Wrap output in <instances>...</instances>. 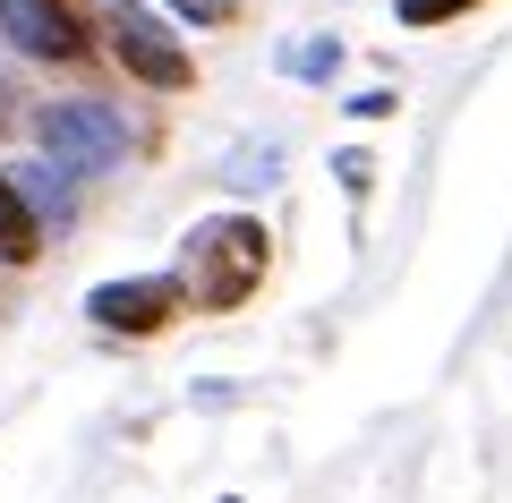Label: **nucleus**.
<instances>
[{"label": "nucleus", "instance_id": "1", "mask_svg": "<svg viewBox=\"0 0 512 503\" xmlns=\"http://www.w3.org/2000/svg\"><path fill=\"white\" fill-rule=\"evenodd\" d=\"M171 273H180V290H188V316H231V307H248L256 290H265V273H274V231L256 214H205V222H188Z\"/></svg>", "mask_w": 512, "mask_h": 503}, {"label": "nucleus", "instance_id": "2", "mask_svg": "<svg viewBox=\"0 0 512 503\" xmlns=\"http://www.w3.org/2000/svg\"><path fill=\"white\" fill-rule=\"evenodd\" d=\"M94 35L120 60V77H137L146 94H197V52L171 35V18H154L146 0H103L94 9Z\"/></svg>", "mask_w": 512, "mask_h": 503}, {"label": "nucleus", "instance_id": "3", "mask_svg": "<svg viewBox=\"0 0 512 503\" xmlns=\"http://www.w3.org/2000/svg\"><path fill=\"white\" fill-rule=\"evenodd\" d=\"M180 316H188V290H180V273H171V265L86 290V324H94V333H111V342H163Z\"/></svg>", "mask_w": 512, "mask_h": 503}, {"label": "nucleus", "instance_id": "4", "mask_svg": "<svg viewBox=\"0 0 512 503\" xmlns=\"http://www.w3.org/2000/svg\"><path fill=\"white\" fill-rule=\"evenodd\" d=\"M94 9L103 0H0V35L43 69H86L94 60Z\"/></svg>", "mask_w": 512, "mask_h": 503}, {"label": "nucleus", "instance_id": "5", "mask_svg": "<svg viewBox=\"0 0 512 503\" xmlns=\"http://www.w3.org/2000/svg\"><path fill=\"white\" fill-rule=\"evenodd\" d=\"M35 145H43V162H60V171H77V180H94V171H120V154H128V128H120V111H103V103H43L35 111Z\"/></svg>", "mask_w": 512, "mask_h": 503}, {"label": "nucleus", "instance_id": "6", "mask_svg": "<svg viewBox=\"0 0 512 503\" xmlns=\"http://www.w3.org/2000/svg\"><path fill=\"white\" fill-rule=\"evenodd\" d=\"M9 180H18V197H26L35 222H52V231L77 222V171H60V162H26V171H9Z\"/></svg>", "mask_w": 512, "mask_h": 503}, {"label": "nucleus", "instance_id": "7", "mask_svg": "<svg viewBox=\"0 0 512 503\" xmlns=\"http://www.w3.org/2000/svg\"><path fill=\"white\" fill-rule=\"evenodd\" d=\"M43 256V222L26 214V197H18V180H9V171H0V265L9 273H26Z\"/></svg>", "mask_w": 512, "mask_h": 503}, {"label": "nucleus", "instance_id": "8", "mask_svg": "<svg viewBox=\"0 0 512 503\" xmlns=\"http://www.w3.org/2000/svg\"><path fill=\"white\" fill-rule=\"evenodd\" d=\"M333 69H342V43L333 35H299L291 52H282V77H299V86H325Z\"/></svg>", "mask_w": 512, "mask_h": 503}, {"label": "nucleus", "instance_id": "9", "mask_svg": "<svg viewBox=\"0 0 512 503\" xmlns=\"http://www.w3.org/2000/svg\"><path fill=\"white\" fill-rule=\"evenodd\" d=\"M470 9H487V0H393V18H402L410 35H427V26H453V18H470Z\"/></svg>", "mask_w": 512, "mask_h": 503}, {"label": "nucleus", "instance_id": "10", "mask_svg": "<svg viewBox=\"0 0 512 503\" xmlns=\"http://www.w3.org/2000/svg\"><path fill=\"white\" fill-rule=\"evenodd\" d=\"M163 9L180 26H239V18H248V0H163Z\"/></svg>", "mask_w": 512, "mask_h": 503}, {"label": "nucleus", "instance_id": "11", "mask_svg": "<svg viewBox=\"0 0 512 503\" xmlns=\"http://www.w3.org/2000/svg\"><path fill=\"white\" fill-rule=\"evenodd\" d=\"M333 171H342V197L367 205V188H376V162H367V154H333Z\"/></svg>", "mask_w": 512, "mask_h": 503}, {"label": "nucleus", "instance_id": "12", "mask_svg": "<svg viewBox=\"0 0 512 503\" xmlns=\"http://www.w3.org/2000/svg\"><path fill=\"white\" fill-rule=\"evenodd\" d=\"M393 111H402V94H384V86H367L359 103H350V120H367V128H376V120H393Z\"/></svg>", "mask_w": 512, "mask_h": 503}, {"label": "nucleus", "instance_id": "13", "mask_svg": "<svg viewBox=\"0 0 512 503\" xmlns=\"http://www.w3.org/2000/svg\"><path fill=\"white\" fill-rule=\"evenodd\" d=\"M18 120V86H9V60H0V128Z\"/></svg>", "mask_w": 512, "mask_h": 503}, {"label": "nucleus", "instance_id": "14", "mask_svg": "<svg viewBox=\"0 0 512 503\" xmlns=\"http://www.w3.org/2000/svg\"><path fill=\"white\" fill-rule=\"evenodd\" d=\"M222 503H248V495H222Z\"/></svg>", "mask_w": 512, "mask_h": 503}]
</instances>
